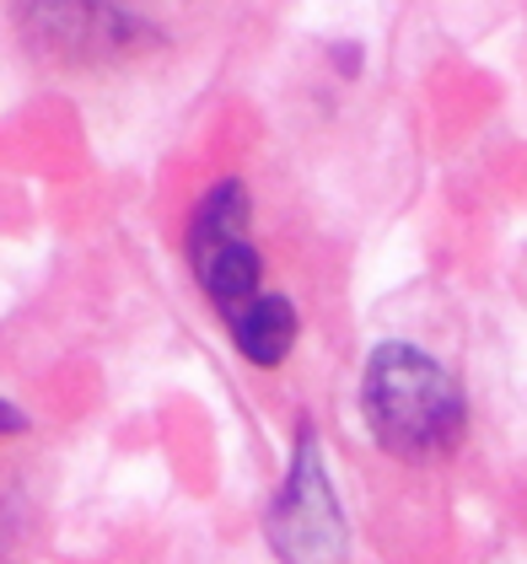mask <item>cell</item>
<instances>
[{"instance_id": "cell-5", "label": "cell", "mask_w": 527, "mask_h": 564, "mask_svg": "<svg viewBox=\"0 0 527 564\" xmlns=\"http://www.w3.org/2000/svg\"><path fill=\"white\" fill-rule=\"evenodd\" d=\"M17 431H28V414H22L17 403L0 398V435H17Z\"/></svg>"}, {"instance_id": "cell-4", "label": "cell", "mask_w": 527, "mask_h": 564, "mask_svg": "<svg viewBox=\"0 0 527 564\" xmlns=\"http://www.w3.org/2000/svg\"><path fill=\"white\" fill-rule=\"evenodd\" d=\"M226 334H232V345L243 360H254V366H280L291 345H297V334H302V317H297V306L291 296H280V291H264L254 306H243L237 317H226Z\"/></svg>"}, {"instance_id": "cell-1", "label": "cell", "mask_w": 527, "mask_h": 564, "mask_svg": "<svg viewBox=\"0 0 527 564\" xmlns=\"http://www.w3.org/2000/svg\"><path fill=\"white\" fill-rule=\"evenodd\" d=\"M361 420L388 457L437 463L463 441L469 403L437 355L388 339L372 349V360L361 371Z\"/></svg>"}, {"instance_id": "cell-3", "label": "cell", "mask_w": 527, "mask_h": 564, "mask_svg": "<svg viewBox=\"0 0 527 564\" xmlns=\"http://www.w3.org/2000/svg\"><path fill=\"white\" fill-rule=\"evenodd\" d=\"M264 532H269V549L280 564H345L351 554V527H345L334 484L323 474L318 431L308 420L297 425V457L264 511Z\"/></svg>"}, {"instance_id": "cell-2", "label": "cell", "mask_w": 527, "mask_h": 564, "mask_svg": "<svg viewBox=\"0 0 527 564\" xmlns=\"http://www.w3.org/2000/svg\"><path fill=\"white\" fill-rule=\"evenodd\" d=\"M254 220V205H248V188L237 177L216 183L200 210L183 231V253H189V269L205 291V302L216 306L221 317H237L243 306H254L269 291L264 285V259L259 242L248 231Z\"/></svg>"}]
</instances>
